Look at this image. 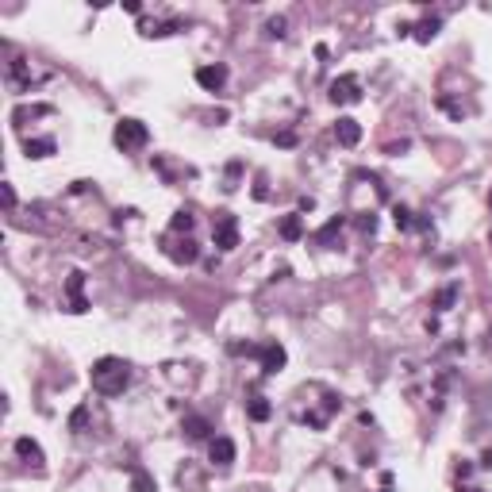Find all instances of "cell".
<instances>
[{
    "instance_id": "obj_1",
    "label": "cell",
    "mask_w": 492,
    "mask_h": 492,
    "mask_svg": "<svg viewBox=\"0 0 492 492\" xmlns=\"http://www.w3.org/2000/svg\"><path fill=\"white\" fill-rule=\"evenodd\" d=\"M89 381H92V392L100 396H123L131 385V365L123 362V358H100V362H92L89 369Z\"/></svg>"
},
{
    "instance_id": "obj_2",
    "label": "cell",
    "mask_w": 492,
    "mask_h": 492,
    "mask_svg": "<svg viewBox=\"0 0 492 492\" xmlns=\"http://www.w3.org/2000/svg\"><path fill=\"white\" fill-rule=\"evenodd\" d=\"M300 400H308V392H300ZM338 408H343L338 392H331V389L319 385V400H308V408H292V419L304 423L308 431H323L327 423L338 415Z\"/></svg>"
},
{
    "instance_id": "obj_3",
    "label": "cell",
    "mask_w": 492,
    "mask_h": 492,
    "mask_svg": "<svg viewBox=\"0 0 492 492\" xmlns=\"http://www.w3.org/2000/svg\"><path fill=\"white\" fill-rule=\"evenodd\" d=\"M8 81H12L16 92H31L35 85L50 81V70H39L31 58H12L8 62Z\"/></svg>"
},
{
    "instance_id": "obj_4",
    "label": "cell",
    "mask_w": 492,
    "mask_h": 492,
    "mask_svg": "<svg viewBox=\"0 0 492 492\" xmlns=\"http://www.w3.org/2000/svg\"><path fill=\"white\" fill-rule=\"evenodd\" d=\"M112 143H116L123 154H135V150H143L150 143V131H146V123L143 119H119L116 123V131H112Z\"/></svg>"
},
{
    "instance_id": "obj_5",
    "label": "cell",
    "mask_w": 492,
    "mask_h": 492,
    "mask_svg": "<svg viewBox=\"0 0 492 492\" xmlns=\"http://www.w3.org/2000/svg\"><path fill=\"white\" fill-rule=\"evenodd\" d=\"M162 250H166V258L169 262H177V266H193L196 258H200V246H196L193 235H166L162 239Z\"/></svg>"
},
{
    "instance_id": "obj_6",
    "label": "cell",
    "mask_w": 492,
    "mask_h": 492,
    "mask_svg": "<svg viewBox=\"0 0 492 492\" xmlns=\"http://www.w3.org/2000/svg\"><path fill=\"white\" fill-rule=\"evenodd\" d=\"M250 358H258V365H262V373L273 377V373H281L289 362V354H285V346L281 343H262V346H254V354Z\"/></svg>"
},
{
    "instance_id": "obj_7",
    "label": "cell",
    "mask_w": 492,
    "mask_h": 492,
    "mask_svg": "<svg viewBox=\"0 0 492 492\" xmlns=\"http://www.w3.org/2000/svg\"><path fill=\"white\" fill-rule=\"evenodd\" d=\"M212 239L220 250H235V246H239V220H235L231 212H220L212 223Z\"/></svg>"
},
{
    "instance_id": "obj_8",
    "label": "cell",
    "mask_w": 492,
    "mask_h": 492,
    "mask_svg": "<svg viewBox=\"0 0 492 492\" xmlns=\"http://www.w3.org/2000/svg\"><path fill=\"white\" fill-rule=\"evenodd\" d=\"M327 97L335 104H358V100H362V81H358V73H343V77H335V81H331V89H327Z\"/></svg>"
},
{
    "instance_id": "obj_9",
    "label": "cell",
    "mask_w": 492,
    "mask_h": 492,
    "mask_svg": "<svg viewBox=\"0 0 492 492\" xmlns=\"http://www.w3.org/2000/svg\"><path fill=\"white\" fill-rule=\"evenodd\" d=\"M208 461L220 469H231L235 466V442L227 439V434H215V439L208 442Z\"/></svg>"
},
{
    "instance_id": "obj_10",
    "label": "cell",
    "mask_w": 492,
    "mask_h": 492,
    "mask_svg": "<svg viewBox=\"0 0 492 492\" xmlns=\"http://www.w3.org/2000/svg\"><path fill=\"white\" fill-rule=\"evenodd\" d=\"M65 296H70V311H73V316L89 311V300H85V273L81 269H73L70 277H65Z\"/></svg>"
},
{
    "instance_id": "obj_11",
    "label": "cell",
    "mask_w": 492,
    "mask_h": 492,
    "mask_svg": "<svg viewBox=\"0 0 492 492\" xmlns=\"http://www.w3.org/2000/svg\"><path fill=\"white\" fill-rule=\"evenodd\" d=\"M196 85H200V89H208V92H220L223 85H227V65H223V62L200 65V70H196Z\"/></svg>"
},
{
    "instance_id": "obj_12",
    "label": "cell",
    "mask_w": 492,
    "mask_h": 492,
    "mask_svg": "<svg viewBox=\"0 0 492 492\" xmlns=\"http://www.w3.org/2000/svg\"><path fill=\"white\" fill-rule=\"evenodd\" d=\"M335 139H338V146H358V139H362V123L343 116L335 123Z\"/></svg>"
},
{
    "instance_id": "obj_13",
    "label": "cell",
    "mask_w": 492,
    "mask_h": 492,
    "mask_svg": "<svg viewBox=\"0 0 492 492\" xmlns=\"http://www.w3.org/2000/svg\"><path fill=\"white\" fill-rule=\"evenodd\" d=\"M181 20H139V31L146 35V39H162V35H173Z\"/></svg>"
},
{
    "instance_id": "obj_14",
    "label": "cell",
    "mask_w": 492,
    "mask_h": 492,
    "mask_svg": "<svg viewBox=\"0 0 492 492\" xmlns=\"http://www.w3.org/2000/svg\"><path fill=\"white\" fill-rule=\"evenodd\" d=\"M277 231H281V239H285V242H300V239H304V220H300V212H289L285 220L277 223Z\"/></svg>"
},
{
    "instance_id": "obj_15",
    "label": "cell",
    "mask_w": 492,
    "mask_h": 492,
    "mask_svg": "<svg viewBox=\"0 0 492 492\" xmlns=\"http://www.w3.org/2000/svg\"><path fill=\"white\" fill-rule=\"evenodd\" d=\"M16 454H20V458L27 461V466H35V469H43V446L35 439H16Z\"/></svg>"
},
{
    "instance_id": "obj_16",
    "label": "cell",
    "mask_w": 492,
    "mask_h": 492,
    "mask_svg": "<svg viewBox=\"0 0 492 492\" xmlns=\"http://www.w3.org/2000/svg\"><path fill=\"white\" fill-rule=\"evenodd\" d=\"M343 227H346V220H343V215H335V220H327L316 235H311V242H316V246H335V239H338Z\"/></svg>"
},
{
    "instance_id": "obj_17",
    "label": "cell",
    "mask_w": 492,
    "mask_h": 492,
    "mask_svg": "<svg viewBox=\"0 0 492 492\" xmlns=\"http://www.w3.org/2000/svg\"><path fill=\"white\" fill-rule=\"evenodd\" d=\"M181 431L188 434V439H212V423L204 419V415H185V423H181Z\"/></svg>"
},
{
    "instance_id": "obj_18",
    "label": "cell",
    "mask_w": 492,
    "mask_h": 492,
    "mask_svg": "<svg viewBox=\"0 0 492 492\" xmlns=\"http://www.w3.org/2000/svg\"><path fill=\"white\" fill-rule=\"evenodd\" d=\"M54 150H58V143H54L50 135L46 139H23V154L27 158H50Z\"/></svg>"
},
{
    "instance_id": "obj_19",
    "label": "cell",
    "mask_w": 492,
    "mask_h": 492,
    "mask_svg": "<svg viewBox=\"0 0 492 492\" xmlns=\"http://www.w3.org/2000/svg\"><path fill=\"white\" fill-rule=\"evenodd\" d=\"M196 227V215L188 212V208H181V212H173V220H169V235H193Z\"/></svg>"
},
{
    "instance_id": "obj_20",
    "label": "cell",
    "mask_w": 492,
    "mask_h": 492,
    "mask_svg": "<svg viewBox=\"0 0 492 492\" xmlns=\"http://www.w3.org/2000/svg\"><path fill=\"white\" fill-rule=\"evenodd\" d=\"M246 415H250V419H254V423H266V419H269V415H273V404L266 400V396H254V400H250V404H246Z\"/></svg>"
},
{
    "instance_id": "obj_21",
    "label": "cell",
    "mask_w": 492,
    "mask_h": 492,
    "mask_svg": "<svg viewBox=\"0 0 492 492\" xmlns=\"http://www.w3.org/2000/svg\"><path fill=\"white\" fill-rule=\"evenodd\" d=\"M392 223H396V231H415V227H419L415 212H412V208H404V204L392 208Z\"/></svg>"
},
{
    "instance_id": "obj_22",
    "label": "cell",
    "mask_w": 492,
    "mask_h": 492,
    "mask_svg": "<svg viewBox=\"0 0 492 492\" xmlns=\"http://www.w3.org/2000/svg\"><path fill=\"white\" fill-rule=\"evenodd\" d=\"M439 27H442L439 16H427V20H419V23L412 27V31H415V39H419V43H431L434 35H439Z\"/></svg>"
},
{
    "instance_id": "obj_23",
    "label": "cell",
    "mask_w": 492,
    "mask_h": 492,
    "mask_svg": "<svg viewBox=\"0 0 492 492\" xmlns=\"http://www.w3.org/2000/svg\"><path fill=\"white\" fill-rule=\"evenodd\" d=\"M458 292H461V285H458V281H450V285H446V289H439V292H434V300H431V308H439V311H446V308L454 304V300H458Z\"/></svg>"
},
{
    "instance_id": "obj_24",
    "label": "cell",
    "mask_w": 492,
    "mask_h": 492,
    "mask_svg": "<svg viewBox=\"0 0 492 492\" xmlns=\"http://www.w3.org/2000/svg\"><path fill=\"white\" fill-rule=\"evenodd\" d=\"M131 492H154V477L146 469H131Z\"/></svg>"
},
{
    "instance_id": "obj_25",
    "label": "cell",
    "mask_w": 492,
    "mask_h": 492,
    "mask_svg": "<svg viewBox=\"0 0 492 492\" xmlns=\"http://www.w3.org/2000/svg\"><path fill=\"white\" fill-rule=\"evenodd\" d=\"M439 108L446 112L450 119H461V116H466V104H458L454 97H446V92H439Z\"/></svg>"
},
{
    "instance_id": "obj_26",
    "label": "cell",
    "mask_w": 492,
    "mask_h": 492,
    "mask_svg": "<svg viewBox=\"0 0 492 492\" xmlns=\"http://www.w3.org/2000/svg\"><path fill=\"white\" fill-rule=\"evenodd\" d=\"M85 427H89V404H77V408H73V415H70V431L81 434Z\"/></svg>"
},
{
    "instance_id": "obj_27",
    "label": "cell",
    "mask_w": 492,
    "mask_h": 492,
    "mask_svg": "<svg viewBox=\"0 0 492 492\" xmlns=\"http://www.w3.org/2000/svg\"><path fill=\"white\" fill-rule=\"evenodd\" d=\"M266 35H269V39H285V35H289V23H285V16H273V20L266 23Z\"/></svg>"
},
{
    "instance_id": "obj_28",
    "label": "cell",
    "mask_w": 492,
    "mask_h": 492,
    "mask_svg": "<svg viewBox=\"0 0 492 492\" xmlns=\"http://www.w3.org/2000/svg\"><path fill=\"white\" fill-rule=\"evenodd\" d=\"M354 223H358V231H362V235H373L377 231V215L373 212H358Z\"/></svg>"
},
{
    "instance_id": "obj_29",
    "label": "cell",
    "mask_w": 492,
    "mask_h": 492,
    "mask_svg": "<svg viewBox=\"0 0 492 492\" xmlns=\"http://www.w3.org/2000/svg\"><path fill=\"white\" fill-rule=\"evenodd\" d=\"M239 173H242V166H239V162H231V166H227V185H223V188H235Z\"/></svg>"
},
{
    "instance_id": "obj_30",
    "label": "cell",
    "mask_w": 492,
    "mask_h": 492,
    "mask_svg": "<svg viewBox=\"0 0 492 492\" xmlns=\"http://www.w3.org/2000/svg\"><path fill=\"white\" fill-rule=\"evenodd\" d=\"M0 196H4V208L12 212V208H16V188L12 185H0Z\"/></svg>"
},
{
    "instance_id": "obj_31",
    "label": "cell",
    "mask_w": 492,
    "mask_h": 492,
    "mask_svg": "<svg viewBox=\"0 0 492 492\" xmlns=\"http://www.w3.org/2000/svg\"><path fill=\"white\" fill-rule=\"evenodd\" d=\"M277 143H281V146H292V143H296V135H292V131H281Z\"/></svg>"
},
{
    "instance_id": "obj_32",
    "label": "cell",
    "mask_w": 492,
    "mask_h": 492,
    "mask_svg": "<svg viewBox=\"0 0 492 492\" xmlns=\"http://www.w3.org/2000/svg\"><path fill=\"white\" fill-rule=\"evenodd\" d=\"M123 8H127L131 16H143V4H139V0H127V4H123Z\"/></svg>"
},
{
    "instance_id": "obj_33",
    "label": "cell",
    "mask_w": 492,
    "mask_h": 492,
    "mask_svg": "<svg viewBox=\"0 0 492 492\" xmlns=\"http://www.w3.org/2000/svg\"><path fill=\"white\" fill-rule=\"evenodd\" d=\"M481 469H492V446H488L485 454H481Z\"/></svg>"
},
{
    "instance_id": "obj_34",
    "label": "cell",
    "mask_w": 492,
    "mask_h": 492,
    "mask_svg": "<svg viewBox=\"0 0 492 492\" xmlns=\"http://www.w3.org/2000/svg\"><path fill=\"white\" fill-rule=\"evenodd\" d=\"M488 338H492V335H488Z\"/></svg>"
}]
</instances>
